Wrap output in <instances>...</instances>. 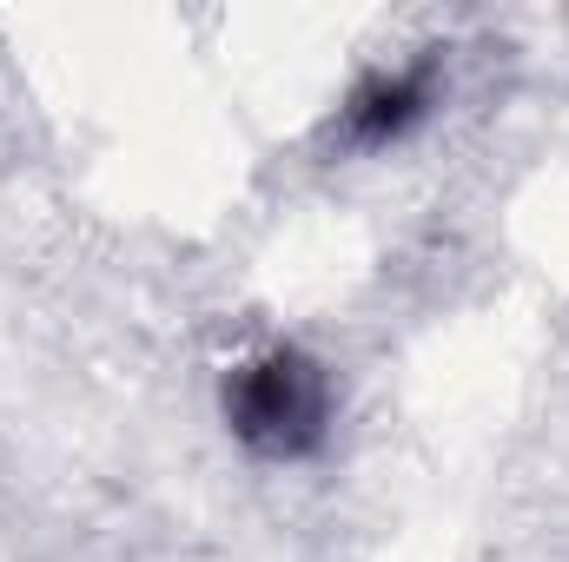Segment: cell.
Listing matches in <instances>:
<instances>
[{"instance_id":"6da1fadb","label":"cell","mask_w":569,"mask_h":562,"mask_svg":"<svg viewBox=\"0 0 569 562\" xmlns=\"http://www.w3.org/2000/svg\"><path fill=\"white\" fill-rule=\"evenodd\" d=\"M239 430L259 443V450H305L311 436H318V418H325V384H318V371L305 364V358H266L259 371H246V384H239Z\"/></svg>"},{"instance_id":"7a4b0ae2","label":"cell","mask_w":569,"mask_h":562,"mask_svg":"<svg viewBox=\"0 0 569 562\" xmlns=\"http://www.w3.org/2000/svg\"><path fill=\"white\" fill-rule=\"evenodd\" d=\"M418 113V87H385L365 100V133H398Z\"/></svg>"}]
</instances>
